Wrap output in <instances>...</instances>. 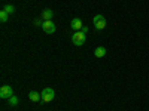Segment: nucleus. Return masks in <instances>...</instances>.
I'll use <instances>...</instances> for the list:
<instances>
[{"label":"nucleus","mask_w":149,"mask_h":111,"mask_svg":"<svg viewBox=\"0 0 149 111\" xmlns=\"http://www.w3.org/2000/svg\"><path fill=\"white\" fill-rule=\"evenodd\" d=\"M93 24H94L95 30H98V31L104 30V28H106V25H107L106 18H104L103 15H95V16L93 18Z\"/></svg>","instance_id":"1"},{"label":"nucleus","mask_w":149,"mask_h":111,"mask_svg":"<svg viewBox=\"0 0 149 111\" xmlns=\"http://www.w3.org/2000/svg\"><path fill=\"white\" fill-rule=\"evenodd\" d=\"M40 95H42V101L43 102H51L54 98H55V90L51 89V88H45L40 92Z\"/></svg>","instance_id":"2"},{"label":"nucleus","mask_w":149,"mask_h":111,"mask_svg":"<svg viewBox=\"0 0 149 111\" xmlns=\"http://www.w3.org/2000/svg\"><path fill=\"white\" fill-rule=\"evenodd\" d=\"M85 39H86V34L82 33V31H78L72 36V42H73L74 46H82L85 43Z\"/></svg>","instance_id":"3"},{"label":"nucleus","mask_w":149,"mask_h":111,"mask_svg":"<svg viewBox=\"0 0 149 111\" xmlns=\"http://www.w3.org/2000/svg\"><path fill=\"white\" fill-rule=\"evenodd\" d=\"M12 96H14V90H12L10 86L5 84V86L0 88V98H2V99H9V98H12Z\"/></svg>","instance_id":"4"},{"label":"nucleus","mask_w":149,"mask_h":111,"mask_svg":"<svg viewBox=\"0 0 149 111\" xmlns=\"http://www.w3.org/2000/svg\"><path fill=\"white\" fill-rule=\"evenodd\" d=\"M42 28H43V31H45L46 34H54V33H55V30H57L55 24H54L52 21H43Z\"/></svg>","instance_id":"5"},{"label":"nucleus","mask_w":149,"mask_h":111,"mask_svg":"<svg viewBox=\"0 0 149 111\" xmlns=\"http://www.w3.org/2000/svg\"><path fill=\"white\" fill-rule=\"evenodd\" d=\"M82 27H84V22H82L81 18H73V19H72V22H70V28H72V30L81 31Z\"/></svg>","instance_id":"6"},{"label":"nucleus","mask_w":149,"mask_h":111,"mask_svg":"<svg viewBox=\"0 0 149 111\" xmlns=\"http://www.w3.org/2000/svg\"><path fill=\"white\" fill-rule=\"evenodd\" d=\"M29 99L33 101V102H39L42 99V95L36 90H31V92H29Z\"/></svg>","instance_id":"7"},{"label":"nucleus","mask_w":149,"mask_h":111,"mask_svg":"<svg viewBox=\"0 0 149 111\" xmlns=\"http://www.w3.org/2000/svg\"><path fill=\"white\" fill-rule=\"evenodd\" d=\"M52 16H54L52 9H45V10L42 12V19H43V21H51Z\"/></svg>","instance_id":"8"},{"label":"nucleus","mask_w":149,"mask_h":111,"mask_svg":"<svg viewBox=\"0 0 149 111\" xmlns=\"http://www.w3.org/2000/svg\"><path fill=\"white\" fill-rule=\"evenodd\" d=\"M106 47H103V46H98V47H95V51H94V56L95 58H103L104 55H106Z\"/></svg>","instance_id":"9"},{"label":"nucleus","mask_w":149,"mask_h":111,"mask_svg":"<svg viewBox=\"0 0 149 111\" xmlns=\"http://www.w3.org/2000/svg\"><path fill=\"white\" fill-rule=\"evenodd\" d=\"M8 18H9V14H8V12L6 10H0V21H2V22H6L8 21Z\"/></svg>","instance_id":"10"},{"label":"nucleus","mask_w":149,"mask_h":111,"mask_svg":"<svg viewBox=\"0 0 149 111\" xmlns=\"http://www.w3.org/2000/svg\"><path fill=\"white\" fill-rule=\"evenodd\" d=\"M3 10H6L9 15H12V14H15V8L12 6V5H5L3 6Z\"/></svg>","instance_id":"11"},{"label":"nucleus","mask_w":149,"mask_h":111,"mask_svg":"<svg viewBox=\"0 0 149 111\" xmlns=\"http://www.w3.org/2000/svg\"><path fill=\"white\" fill-rule=\"evenodd\" d=\"M8 101H9V105H10V107H17V105H18V98H17L15 95L12 96V98H9Z\"/></svg>","instance_id":"12"},{"label":"nucleus","mask_w":149,"mask_h":111,"mask_svg":"<svg viewBox=\"0 0 149 111\" xmlns=\"http://www.w3.org/2000/svg\"><path fill=\"white\" fill-rule=\"evenodd\" d=\"M33 24H34V25H42L43 21H40V19H34V21H33Z\"/></svg>","instance_id":"13"},{"label":"nucleus","mask_w":149,"mask_h":111,"mask_svg":"<svg viewBox=\"0 0 149 111\" xmlns=\"http://www.w3.org/2000/svg\"><path fill=\"white\" fill-rule=\"evenodd\" d=\"M88 30H90V28H88V27H85V25H84V27H82V30H81V31H82V33H85V34H86V33H88Z\"/></svg>","instance_id":"14"}]
</instances>
